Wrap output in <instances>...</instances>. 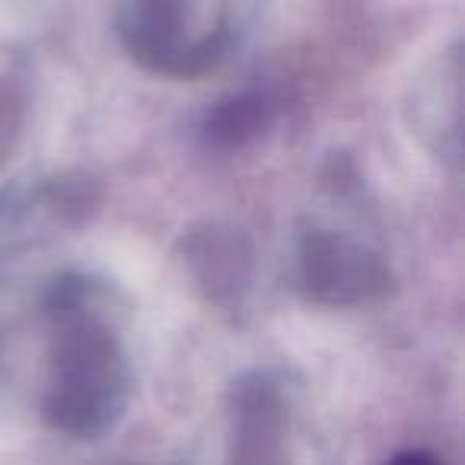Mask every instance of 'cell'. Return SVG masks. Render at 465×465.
<instances>
[{
  "label": "cell",
  "instance_id": "obj_1",
  "mask_svg": "<svg viewBox=\"0 0 465 465\" xmlns=\"http://www.w3.org/2000/svg\"><path fill=\"white\" fill-rule=\"evenodd\" d=\"M54 380L45 414L54 427L90 437L115 420L124 401V363L112 331L90 316L84 291H61Z\"/></svg>",
  "mask_w": 465,
  "mask_h": 465
},
{
  "label": "cell",
  "instance_id": "obj_2",
  "mask_svg": "<svg viewBox=\"0 0 465 465\" xmlns=\"http://www.w3.org/2000/svg\"><path fill=\"white\" fill-rule=\"evenodd\" d=\"M182 0H124V35L137 58H150L163 71H192L213 58L207 48L185 39L182 29Z\"/></svg>",
  "mask_w": 465,
  "mask_h": 465
},
{
  "label": "cell",
  "instance_id": "obj_3",
  "mask_svg": "<svg viewBox=\"0 0 465 465\" xmlns=\"http://www.w3.org/2000/svg\"><path fill=\"white\" fill-rule=\"evenodd\" d=\"M303 281L322 300H361L373 287L386 284V272L361 246L331 232H312L303 246Z\"/></svg>",
  "mask_w": 465,
  "mask_h": 465
},
{
  "label": "cell",
  "instance_id": "obj_4",
  "mask_svg": "<svg viewBox=\"0 0 465 465\" xmlns=\"http://www.w3.org/2000/svg\"><path fill=\"white\" fill-rule=\"evenodd\" d=\"M262 112H265L262 99H232L213 112L207 128H211V137H220V141H242L265 124Z\"/></svg>",
  "mask_w": 465,
  "mask_h": 465
},
{
  "label": "cell",
  "instance_id": "obj_5",
  "mask_svg": "<svg viewBox=\"0 0 465 465\" xmlns=\"http://www.w3.org/2000/svg\"><path fill=\"white\" fill-rule=\"evenodd\" d=\"M389 465H440V462H437V456H430V452L411 450V452H401V456H395Z\"/></svg>",
  "mask_w": 465,
  "mask_h": 465
}]
</instances>
